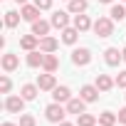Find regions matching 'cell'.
I'll use <instances>...</instances> for the list:
<instances>
[{
  "label": "cell",
  "mask_w": 126,
  "mask_h": 126,
  "mask_svg": "<svg viewBox=\"0 0 126 126\" xmlns=\"http://www.w3.org/2000/svg\"><path fill=\"white\" fill-rule=\"evenodd\" d=\"M94 35L96 37H101V40H106V37H111L114 35V20L109 17V15H101V17H96L94 20Z\"/></svg>",
  "instance_id": "6da1fadb"
},
{
  "label": "cell",
  "mask_w": 126,
  "mask_h": 126,
  "mask_svg": "<svg viewBox=\"0 0 126 126\" xmlns=\"http://www.w3.org/2000/svg\"><path fill=\"white\" fill-rule=\"evenodd\" d=\"M67 114H69L67 106H64V104H59V101H52V104L45 109V119H47L49 124H62Z\"/></svg>",
  "instance_id": "7a4b0ae2"
},
{
  "label": "cell",
  "mask_w": 126,
  "mask_h": 126,
  "mask_svg": "<svg viewBox=\"0 0 126 126\" xmlns=\"http://www.w3.org/2000/svg\"><path fill=\"white\" fill-rule=\"evenodd\" d=\"M3 106H5L8 114H25V99L17 96V94H8Z\"/></svg>",
  "instance_id": "3957f363"
},
{
  "label": "cell",
  "mask_w": 126,
  "mask_h": 126,
  "mask_svg": "<svg viewBox=\"0 0 126 126\" xmlns=\"http://www.w3.org/2000/svg\"><path fill=\"white\" fill-rule=\"evenodd\" d=\"M92 62V49L89 47H77L72 49V64L74 67H87Z\"/></svg>",
  "instance_id": "277c9868"
},
{
  "label": "cell",
  "mask_w": 126,
  "mask_h": 126,
  "mask_svg": "<svg viewBox=\"0 0 126 126\" xmlns=\"http://www.w3.org/2000/svg\"><path fill=\"white\" fill-rule=\"evenodd\" d=\"M69 15H72L69 10H54V13H52V17H49L52 27H54V30H59V32L64 30V27H69Z\"/></svg>",
  "instance_id": "5b68a950"
},
{
  "label": "cell",
  "mask_w": 126,
  "mask_h": 126,
  "mask_svg": "<svg viewBox=\"0 0 126 126\" xmlns=\"http://www.w3.org/2000/svg\"><path fill=\"white\" fill-rule=\"evenodd\" d=\"M104 62H106L109 67H119L121 62H124V52L119 47H106L104 49Z\"/></svg>",
  "instance_id": "8992f818"
},
{
  "label": "cell",
  "mask_w": 126,
  "mask_h": 126,
  "mask_svg": "<svg viewBox=\"0 0 126 126\" xmlns=\"http://www.w3.org/2000/svg\"><path fill=\"white\" fill-rule=\"evenodd\" d=\"M0 67H3V72L13 74V72L20 67V57H17V54H13V52H5V54H3V59H0Z\"/></svg>",
  "instance_id": "52a82bcc"
},
{
  "label": "cell",
  "mask_w": 126,
  "mask_h": 126,
  "mask_svg": "<svg viewBox=\"0 0 126 126\" xmlns=\"http://www.w3.org/2000/svg\"><path fill=\"white\" fill-rule=\"evenodd\" d=\"M37 87H40V92H52L54 87H57V77L52 74V72H42L40 77H37V82H35Z\"/></svg>",
  "instance_id": "ba28073f"
},
{
  "label": "cell",
  "mask_w": 126,
  "mask_h": 126,
  "mask_svg": "<svg viewBox=\"0 0 126 126\" xmlns=\"http://www.w3.org/2000/svg\"><path fill=\"white\" fill-rule=\"evenodd\" d=\"M40 13H42V10H40L35 3H32V5H30V3H27V5H20V15H22L25 22H35V20H40Z\"/></svg>",
  "instance_id": "9c48e42d"
},
{
  "label": "cell",
  "mask_w": 126,
  "mask_h": 126,
  "mask_svg": "<svg viewBox=\"0 0 126 126\" xmlns=\"http://www.w3.org/2000/svg\"><path fill=\"white\" fill-rule=\"evenodd\" d=\"M99 94H101V92L96 89V84H84V87L79 89V96H82L87 104H94V101L99 99Z\"/></svg>",
  "instance_id": "30bf717a"
},
{
  "label": "cell",
  "mask_w": 126,
  "mask_h": 126,
  "mask_svg": "<svg viewBox=\"0 0 126 126\" xmlns=\"http://www.w3.org/2000/svg\"><path fill=\"white\" fill-rule=\"evenodd\" d=\"M94 84H96V89H99L101 94H106V92H111V89L116 87V82H114V79H111L109 74H96Z\"/></svg>",
  "instance_id": "8fae6325"
},
{
  "label": "cell",
  "mask_w": 126,
  "mask_h": 126,
  "mask_svg": "<svg viewBox=\"0 0 126 126\" xmlns=\"http://www.w3.org/2000/svg\"><path fill=\"white\" fill-rule=\"evenodd\" d=\"M64 106H67V111H69V114H77V116L87 111V101H84L82 96H72V99H69Z\"/></svg>",
  "instance_id": "7c38bea8"
},
{
  "label": "cell",
  "mask_w": 126,
  "mask_h": 126,
  "mask_svg": "<svg viewBox=\"0 0 126 126\" xmlns=\"http://www.w3.org/2000/svg\"><path fill=\"white\" fill-rule=\"evenodd\" d=\"M69 99H72V89H69V87H64V84H62V87H54V89H52V101L67 104Z\"/></svg>",
  "instance_id": "4fadbf2b"
},
{
  "label": "cell",
  "mask_w": 126,
  "mask_h": 126,
  "mask_svg": "<svg viewBox=\"0 0 126 126\" xmlns=\"http://www.w3.org/2000/svg\"><path fill=\"white\" fill-rule=\"evenodd\" d=\"M20 47L25 49V52H32V49H40V37L37 35H22L20 37Z\"/></svg>",
  "instance_id": "5bb4252c"
},
{
  "label": "cell",
  "mask_w": 126,
  "mask_h": 126,
  "mask_svg": "<svg viewBox=\"0 0 126 126\" xmlns=\"http://www.w3.org/2000/svg\"><path fill=\"white\" fill-rule=\"evenodd\" d=\"M42 69H45V72H52V74H54V72L59 69V57H57L54 52H45V62H42Z\"/></svg>",
  "instance_id": "9a60e30c"
},
{
  "label": "cell",
  "mask_w": 126,
  "mask_h": 126,
  "mask_svg": "<svg viewBox=\"0 0 126 126\" xmlns=\"http://www.w3.org/2000/svg\"><path fill=\"white\" fill-rule=\"evenodd\" d=\"M25 62H27V67L37 69V67H42V62H45V52L42 49H32V52H27Z\"/></svg>",
  "instance_id": "2e32d148"
},
{
  "label": "cell",
  "mask_w": 126,
  "mask_h": 126,
  "mask_svg": "<svg viewBox=\"0 0 126 126\" xmlns=\"http://www.w3.org/2000/svg\"><path fill=\"white\" fill-rule=\"evenodd\" d=\"M72 25H74L79 32H89V30L94 27V22H92V20H89V15H84V13H82V15H74Z\"/></svg>",
  "instance_id": "e0dca14e"
},
{
  "label": "cell",
  "mask_w": 126,
  "mask_h": 126,
  "mask_svg": "<svg viewBox=\"0 0 126 126\" xmlns=\"http://www.w3.org/2000/svg\"><path fill=\"white\" fill-rule=\"evenodd\" d=\"M79 35H82V32H79L74 25H69V27H64V30H62V42H64V45H77Z\"/></svg>",
  "instance_id": "ac0fdd59"
},
{
  "label": "cell",
  "mask_w": 126,
  "mask_h": 126,
  "mask_svg": "<svg viewBox=\"0 0 126 126\" xmlns=\"http://www.w3.org/2000/svg\"><path fill=\"white\" fill-rule=\"evenodd\" d=\"M49 30H52V22H47V20H35L32 22V35H37V37H47Z\"/></svg>",
  "instance_id": "d6986e66"
},
{
  "label": "cell",
  "mask_w": 126,
  "mask_h": 126,
  "mask_svg": "<svg viewBox=\"0 0 126 126\" xmlns=\"http://www.w3.org/2000/svg\"><path fill=\"white\" fill-rule=\"evenodd\" d=\"M37 94H40V87H37V84H22V87H20V96H22L25 101H35Z\"/></svg>",
  "instance_id": "ffe728a7"
},
{
  "label": "cell",
  "mask_w": 126,
  "mask_h": 126,
  "mask_svg": "<svg viewBox=\"0 0 126 126\" xmlns=\"http://www.w3.org/2000/svg\"><path fill=\"white\" fill-rule=\"evenodd\" d=\"M57 47H59V40L57 37H52V35L40 37V49L42 52H57Z\"/></svg>",
  "instance_id": "44dd1931"
},
{
  "label": "cell",
  "mask_w": 126,
  "mask_h": 126,
  "mask_svg": "<svg viewBox=\"0 0 126 126\" xmlns=\"http://www.w3.org/2000/svg\"><path fill=\"white\" fill-rule=\"evenodd\" d=\"M87 8H89V0H69L67 3V10L72 15H82V13H87Z\"/></svg>",
  "instance_id": "7402d4cb"
},
{
  "label": "cell",
  "mask_w": 126,
  "mask_h": 126,
  "mask_svg": "<svg viewBox=\"0 0 126 126\" xmlns=\"http://www.w3.org/2000/svg\"><path fill=\"white\" fill-rule=\"evenodd\" d=\"M20 20H22V15H20L17 10H8V13H5V17H3V22H5V27H8V30L17 27V25H20Z\"/></svg>",
  "instance_id": "603a6c76"
},
{
  "label": "cell",
  "mask_w": 126,
  "mask_h": 126,
  "mask_svg": "<svg viewBox=\"0 0 126 126\" xmlns=\"http://www.w3.org/2000/svg\"><path fill=\"white\" fill-rule=\"evenodd\" d=\"M99 124H101V126H116V124H119V116H116L114 111H101V114H99Z\"/></svg>",
  "instance_id": "cb8c5ba5"
},
{
  "label": "cell",
  "mask_w": 126,
  "mask_h": 126,
  "mask_svg": "<svg viewBox=\"0 0 126 126\" xmlns=\"http://www.w3.org/2000/svg\"><path fill=\"white\" fill-rule=\"evenodd\" d=\"M109 17H111L114 22H121V20L126 17V5H111V10H109Z\"/></svg>",
  "instance_id": "d4e9b609"
},
{
  "label": "cell",
  "mask_w": 126,
  "mask_h": 126,
  "mask_svg": "<svg viewBox=\"0 0 126 126\" xmlns=\"http://www.w3.org/2000/svg\"><path fill=\"white\" fill-rule=\"evenodd\" d=\"M96 121H99V119H96L94 114H87V111L77 116V126H96Z\"/></svg>",
  "instance_id": "484cf974"
},
{
  "label": "cell",
  "mask_w": 126,
  "mask_h": 126,
  "mask_svg": "<svg viewBox=\"0 0 126 126\" xmlns=\"http://www.w3.org/2000/svg\"><path fill=\"white\" fill-rule=\"evenodd\" d=\"M10 89H13V79L8 77V72L0 77V94H10Z\"/></svg>",
  "instance_id": "4316f807"
},
{
  "label": "cell",
  "mask_w": 126,
  "mask_h": 126,
  "mask_svg": "<svg viewBox=\"0 0 126 126\" xmlns=\"http://www.w3.org/2000/svg\"><path fill=\"white\" fill-rule=\"evenodd\" d=\"M20 126H37L32 114H20Z\"/></svg>",
  "instance_id": "83f0119b"
},
{
  "label": "cell",
  "mask_w": 126,
  "mask_h": 126,
  "mask_svg": "<svg viewBox=\"0 0 126 126\" xmlns=\"http://www.w3.org/2000/svg\"><path fill=\"white\" fill-rule=\"evenodd\" d=\"M114 82H116V87H119V89H126V69H124V72H119Z\"/></svg>",
  "instance_id": "f1b7e54d"
},
{
  "label": "cell",
  "mask_w": 126,
  "mask_h": 126,
  "mask_svg": "<svg viewBox=\"0 0 126 126\" xmlns=\"http://www.w3.org/2000/svg\"><path fill=\"white\" fill-rule=\"evenodd\" d=\"M35 5H37L40 10H49V8H52V0H35Z\"/></svg>",
  "instance_id": "f546056e"
},
{
  "label": "cell",
  "mask_w": 126,
  "mask_h": 126,
  "mask_svg": "<svg viewBox=\"0 0 126 126\" xmlns=\"http://www.w3.org/2000/svg\"><path fill=\"white\" fill-rule=\"evenodd\" d=\"M116 116H119V124H124V126H126V106H124V109H119V114H116Z\"/></svg>",
  "instance_id": "4dcf8cb0"
},
{
  "label": "cell",
  "mask_w": 126,
  "mask_h": 126,
  "mask_svg": "<svg viewBox=\"0 0 126 126\" xmlns=\"http://www.w3.org/2000/svg\"><path fill=\"white\" fill-rule=\"evenodd\" d=\"M0 126H20V124H13V121H3Z\"/></svg>",
  "instance_id": "1f68e13d"
},
{
  "label": "cell",
  "mask_w": 126,
  "mask_h": 126,
  "mask_svg": "<svg viewBox=\"0 0 126 126\" xmlns=\"http://www.w3.org/2000/svg\"><path fill=\"white\" fill-rule=\"evenodd\" d=\"M57 126H77V124H69V121H62V124H57Z\"/></svg>",
  "instance_id": "d6a6232c"
},
{
  "label": "cell",
  "mask_w": 126,
  "mask_h": 126,
  "mask_svg": "<svg viewBox=\"0 0 126 126\" xmlns=\"http://www.w3.org/2000/svg\"><path fill=\"white\" fill-rule=\"evenodd\" d=\"M99 3H104V5H111V3H114V0H99Z\"/></svg>",
  "instance_id": "836d02e7"
},
{
  "label": "cell",
  "mask_w": 126,
  "mask_h": 126,
  "mask_svg": "<svg viewBox=\"0 0 126 126\" xmlns=\"http://www.w3.org/2000/svg\"><path fill=\"white\" fill-rule=\"evenodd\" d=\"M15 3H17V5H27V0H15Z\"/></svg>",
  "instance_id": "e575fe53"
},
{
  "label": "cell",
  "mask_w": 126,
  "mask_h": 126,
  "mask_svg": "<svg viewBox=\"0 0 126 126\" xmlns=\"http://www.w3.org/2000/svg\"><path fill=\"white\" fill-rule=\"evenodd\" d=\"M121 52H124V62H126V47H124V49H121Z\"/></svg>",
  "instance_id": "d590c367"
},
{
  "label": "cell",
  "mask_w": 126,
  "mask_h": 126,
  "mask_svg": "<svg viewBox=\"0 0 126 126\" xmlns=\"http://www.w3.org/2000/svg\"><path fill=\"white\" fill-rule=\"evenodd\" d=\"M124 3H126V0H124Z\"/></svg>",
  "instance_id": "8d00e7d4"
},
{
  "label": "cell",
  "mask_w": 126,
  "mask_h": 126,
  "mask_svg": "<svg viewBox=\"0 0 126 126\" xmlns=\"http://www.w3.org/2000/svg\"><path fill=\"white\" fill-rule=\"evenodd\" d=\"M67 3H69V0H67Z\"/></svg>",
  "instance_id": "74e56055"
},
{
  "label": "cell",
  "mask_w": 126,
  "mask_h": 126,
  "mask_svg": "<svg viewBox=\"0 0 126 126\" xmlns=\"http://www.w3.org/2000/svg\"><path fill=\"white\" fill-rule=\"evenodd\" d=\"M99 126H101V124H99Z\"/></svg>",
  "instance_id": "f35d334b"
},
{
  "label": "cell",
  "mask_w": 126,
  "mask_h": 126,
  "mask_svg": "<svg viewBox=\"0 0 126 126\" xmlns=\"http://www.w3.org/2000/svg\"><path fill=\"white\" fill-rule=\"evenodd\" d=\"M124 96H126V94H124Z\"/></svg>",
  "instance_id": "ab89813d"
}]
</instances>
